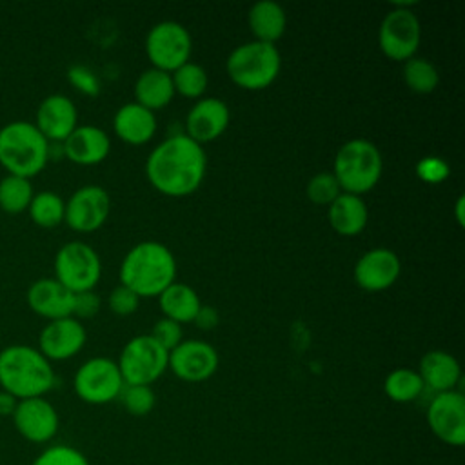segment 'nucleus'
I'll return each instance as SVG.
<instances>
[{"instance_id":"14","label":"nucleus","mask_w":465,"mask_h":465,"mask_svg":"<svg viewBox=\"0 0 465 465\" xmlns=\"http://www.w3.org/2000/svg\"><path fill=\"white\" fill-rule=\"evenodd\" d=\"M218 351L203 340H185L169 351V365L176 378L189 383L209 380L218 371Z\"/></svg>"},{"instance_id":"5","label":"nucleus","mask_w":465,"mask_h":465,"mask_svg":"<svg viewBox=\"0 0 465 465\" xmlns=\"http://www.w3.org/2000/svg\"><path fill=\"white\" fill-rule=\"evenodd\" d=\"M331 173L338 180L341 193L363 196L380 182L383 158L374 142L352 138L336 151Z\"/></svg>"},{"instance_id":"40","label":"nucleus","mask_w":465,"mask_h":465,"mask_svg":"<svg viewBox=\"0 0 465 465\" xmlns=\"http://www.w3.org/2000/svg\"><path fill=\"white\" fill-rule=\"evenodd\" d=\"M100 296L94 291H84L74 292L73 300V318L76 320H87L93 318L100 311Z\"/></svg>"},{"instance_id":"8","label":"nucleus","mask_w":465,"mask_h":465,"mask_svg":"<svg viewBox=\"0 0 465 465\" xmlns=\"http://www.w3.org/2000/svg\"><path fill=\"white\" fill-rule=\"evenodd\" d=\"M54 278L71 292L93 291L102 276L98 252L85 242L64 243L54 254Z\"/></svg>"},{"instance_id":"22","label":"nucleus","mask_w":465,"mask_h":465,"mask_svg":"<svg viewBox=\"0 0 465 465\" xmlns=\"http://www.w3.org/2000/svg\"><path fill=\"white\" fill-rule=\"evenodd\" d=\"M158 122L153 111L142 107L136 102L124 104L113 116L114 134L129 145H143L153 140Z\"/></svg>"},{"instance_id":"10","label":"nucleus","mask_w":465,"mask_h":465,"mask_svg":"<svg viewBox=\"0 0 465 465\" xmlns=\"http://www.w3.org/2000/svg\"><path fill=\"white\" fill-rule=\"evenodd\" d=\"M421 44V24L409 9V4L392 7L378 29V45L381 53L394 62H407L416 56Z\"/></svg>"},{"instance_id":"36","label":"nucleus","mask_w":465,"mask_h":465,"mask_svg":"<svg viewBox=\"0 0 465 465\" xmlns=\"http://www.w3.org/2000/svg\"><path fill=\"white\" fill-rule=\"evenodd\" d=\"M449 174H450V167L441 156H434V154L423 156L416 163V176L425 183H430V185L441 183L449 178Z\"/></svg>"},{"instance_id":"32","label":"nucleus","mask_w":465,"mask_h":465,"mask_svg":"<svg viewBox=\"0 0 465 465\" xmlns=\"http://www.w3.org/2000/svg\"><path fill=\"white\" fill-rule=\"evenodd\" d=\"M171 78H173L174 93L191 100H200L209 84L207 71L200 64L191 60L180 65L178 69H174L171 73Z\"/></svg>"},{"instance_id":"3","label":"nucleus","mask_w":465,"mask_h":465,"mask_svg":"<svg viewBox=\"0 0 465 465\" xmlns=\"http://www.w3.org/2000/svg\"><path fill=\"white\" fill-rule=\"evenodd\" d=\"M54 381L53 363L36 347L15 343L0 351V387L16 400L45 396Z\"/></svg>"},{"instance_id":"4","label":"nucleus","mask_w":465,"mask_h":465,"mask_svg":"<svg viewBox=\"0 0 465 465\" xmlns=\"http://www.w3.org/2000/svg\"><path fill=\"white\" fill-rule=\"evenodd\" d=\"M49 162V142L33 122L13 120L0 127V163L7 174L36 176Z\"/></svg>"},{"instance_id":"7","label":"nucleus","mask_w":465,"mask_h":465,"mask_svg":"<svg viewBox=\"0 0 465 465\" xmlns=\"http://www.w3.org/2000/svg\"><path fill=\"white\" fill-rule=\"evenodd\" d=\"M125 385H151L169 365V351H165L149 334L131 338L116 361Z\"/></svg>"},{"instance_id":"17","label":"nucleus","mask_w":465,"mask_h":465,"mask_svg":"<svg viewBox=\"0 0 465 465\" xmlns=\"http://www.w3.org/2000/svg\"><path fill=\"white\" fill-rule=\"evenodd\" d=\"M401 262L387 247H374L363 252L354 265V282L365 292H381L396 283Z\"/></svg>"},{"instance_id":"6","label":"nucleus","mask_w":465,"mask_h":465,"mask_svg":"<svg viewBox=\"0 0 465 465\" xmlns=\"http://www.w3.org/2000/svg\"><path fill=\"white\" fill-rule=\"evenodd\" d=\"M282 54L276 45L251 40L234 47L227 60L225 71L229 80L245 91H262L280 74Z\"/></svg>"},{"instance_id":"42","label":"nucleus","mask_w":465,"mask_h":465,"mask_svg":"<svg viewBox=\"0 0 465 465\" xmlns=\"http://www.w3.org/2000/svg\"><path fill=\"white\" fill-rule=\"evenodd\" d=\"M18 401L13 394L0 389V416H13Z\"/></svg>"},{"instance_id":"20","label":"nucleus","mask_w":465,"mask_h":465,"mask_svg":"<svg viewBox=\"0 0 465 465\" xmlns=\"http://www.w3.org/2000/svg\"><path fill=\"white\" fill-rule=\"evenodd\" d=\"M27 305L42 318L58 320L73 316L74 292L64 287L56 278H38L27 289Z\"/></svg>"},{"instance_id":"34","label":"nucleus","mask_w":465,"mask_h":465,"mask_svg":"<svg viewBox=\"0 0 465 465\" xmlns=\"http://www.w3.org/2000/svg\"><path fill=\"white\" fill-rule=\"evenodd\" d=\"M305 193L312 203L327 207L341 194V189L331 171H322L309 180Z\"/></svg>"},{"instance_id":"41","label":"nucleus","mask_w":465,"mask_h":465,"mask_svg":"<svg viewBox=\"0 0 465 465\" xmlns=\"http://www.w3.org/2000/svg\"><path fill=\"white\" fill-rule=\"evenodd\" d=\"M218 322H220L218 311H216L214 307L203 305V303L200 305V309H198V312H196V316H194V320H193V323H196V327L202 329V331L214 329V327L218 325Z\"/></svg>"},{"instance_id":"29","label":"nucleus","mask_w":465,"mask_h":465,"mask_svg":"<svg viewBox=\"0 0 465 465\" xmlns=\"http://www.w3.org/2000/svg\"><path fill=\"white\" fill-rule=\"evenodd\" d=\"M31 220L40 227H56L64 222L65 200L53 191H40L33 194L27 207Z\"/></svg>"},{"instance_id":"13","label":"nucleus","mask_w":465,"mask_h":465,"mask_svg":"<svg viewBox=\"0 0 465 465\" xmlns=\"http://www.w3.org/2000/svg\"><path fill=\"white\" fill-rule=\"evenodd\" d=\"M427 423L438 440L461 447L465 443V396L456 389L438 392L427 407Z\"/></svg>"},{"instance_id":"37","label":"nucleus","mask_w":465,"mask_h":465,"mask_svg":"<svg viewBox=\"0 0 465 465\" xmlns=\"http://www.w3.org/2000/svg\"><path fill=\"white\" fill-rule=\"evenodd\" d=\"M140 300L142 298L136 292H133L129 287L120 283L111 289V292L107 296V305H109L111 312L116 316H129V314L136 312Z\"/></svg>"},{"instance_id":"25","label":"nucleus","mask_w":465,"mask_h":465,"mask_svg":"<svg viewBox=\"0 0 465 465\" xmlns=\"http://www.w3.org/2000/svg\"><path fill=\"white\" fill-rule=\"evenodd\" d=\"M174 85L171 73L149 67L142 71L134 82V102L149 111L167 107L174 98Z\"/></svg>"},{"instance_id":"18","label":"nucleus","mask_w":465,"mask_h":465,"mask_svg":"<svg viewBox=\"0 0 465 465\" xmlns=\"http://www.w3.org/2000/svg\"><path fill=\"white\" fill-rule=\"evenodd\" d=\"M231 122L227 104L216 96H202L193 104L185 116V133L191 140L203 145L225 133Z\"/></svg>"},{"instance_id":"21","label":"nucleus","mask_w":465,"mask_h":465,"mask_svg":"<svg viewBox=\"0 0 465 465\" xmlns=\"http://www.w3.org/2000/svg\"><path fill=\"white\" fill-rule=\"evenodd\" d=\"M62 151L67 160L78 165L102 163L109 151V134L98 125H76L74 131L62 142Z\"/></svg>"},{"instance_id":"9","label":"nucleus","mask_w":465,"mask_h":465,"mask_svg":"<svg viewBox=\"0 0 465 465\" xmlns=\"http://www.w3.org/2000/svg\"><path fill=\"white\" fill-rule=\"evenodd\" d=\"M143 47L153 67L173 73L191 60L193 38L180 22L163 20L149 29Z\"/></svg>"},{"instance_id":"31","label":"nucleus","mask_w":465,"mask_h":465,"mask_svg":"<svg viewBox=\"0 0 465 465\" xmlns=\"http://www.w3.org/2000/svg\"><path fill=\"white\" fill-rule=\"evenodd\" d=\"M403 82L412 93L429 94L438 87L440 73L430 60L423 56H412L403 62Z\"/></svg>"},{"instance_id":"43","label":"nucleus","mask_w":465,"mask_h":465,"mask_svg":"<svg viewBox=\"0 0 465 465\" xmlns=\"http://www.w3.org/2000/svg\"><path fill=\"white\" fill-rule=\"evenodd\" d=\"M463 207H465V196L460 194V196L456 198V202H454V218H456V222H458L460 227L465 225V213H463Z\"/></svg>"},{"instance_id":"27","label":"nucleus","mask_w":465,"mask_h":465,"mask_svg":"<svg viewBox=\"0 0 465 465\" xmlns=\"http://www.w3.org/2000/svg\"><path fill=\"white\" fill-rule=\"evenodd\" d=\"M158 305L163 318H169L180 325L191 323L202 305L198 292L182 282H173L160 296Z\"/></svg>"},{"instance_id":"39","label":"nucleus","mask_w":465,"mask_h":465,"mask_svg":"<svg viewBox=\"0 0 465 465\" xmlns=\"http://www.w3.org/2000/svg\"><path fill=\"white\" fill-rule=\"evenodd\" d=\"M149 336L158 341L165 351H173L178 343H182V325L169 320V318H158L153 323V329L149 332Z\"/></svg>"},{"instance_id":"11","label":"nucleus","mask_w":465,"mask_h":465,"mask_svg":"<svg viewBox=\"0 0 465 465\" xmlns=\"http://www.w3.org/2000/svg\"><path fill=\"white\" fill-rule=\"evenodd\" d=\"M124 385L116 361L105 356L89 358L76 369L73 378L76 396L91 405H104L116 400Z\"/></svg>"},{"instance_id":"12","label":"nucleus","mask_w":465,"mask_h":465,"mask_svg":"<svg viewBox=\"0 0 465 465\" xmlns=\"http://www.w3.org/2000/svg\"><path fill=\"white\" fill-rule=\"evenodd\" d=\"M111 211L109 193L102 185H82L65 202L64 222L76 232H94Z\"/></svg>"},{"instance_id":"2","label":"nucleus","mask_w":465,"mask_h":465,"mask_svg":"<svg viewBox=\"0 0 465 465\" xmlns=\"http://www.w3.org/2000/svg\"><path fill=\"white\" fill-rule=\"evenodd\" d=\"M176 278L173 251L156 240L133 245L120 263V283L140 298H158Z\"/></svg>"},{"instance_id":"15","label":"nucleus","mask_w":465,"mask_h":465,"mask_svg":"<svg viewBox=\"0 0 465 465\" xmlns=\"http://www.w3.org/2000/svg\"><path fill=\"white\" fill-rule=\"evenodd\" d=\"M11 418L16 432L29 443L51 441L60 427L54 405L44 396L20 400Z\"/></svg>"},{"instance_id":"19","label":"nucleus","mask_w":465,"mask_h":465,"mask_svg":"<svg viewBox=\"0 0 465 465\" xmlns=\"http://www.w3.org/2000/svg\"><path fill=\"white\" fill-rule=\"evenodd\" d=\"M33 124L47 138V142L62 143L78 125L76 105L69 96L53 93L38 104Z\"/></svg>"},{"instance_id":"26","label":"nucleus","mask_w":465,"mask_h":465,"mask_svg":"<svg viewBox=\"0 0 465 465\" xmlns=\"http://www.w3.org/2000/svg\"><path fill=\"white\" fill-rule=\"evenodd\" d=\"M247 24L254 40L276 45V42L285 33L287 15L280 4L272 0H260L251 5L247 13Z\"/></svg>"},{"instance_id":"23","label":"nucleus","mask_w":465,"mask_h":465,"mask_svg":"<svg viewBox=\"0 0 465 465\" xmlns=\"http://www.w3.org/2000/svg\"><path fill=\"white\" fill-rule=\"evenodd\" d=\"M418 374L423 385L438 394V392H447L456 389L461 378V367L450 352L434 349L421 356L418 365Z\"/></svg>"},{"instance_id":"24","label":"nucleus","mask_w":465,"mask_h":465,"mask_svg":"<svg viewBox=\"0 0 465 465\" xmlns=\"http://www.w3.org/2000/svg\"><path fill=\"white\" fill-rule=\"evenodd\" d=\"M329 225L340 236H358L369 222V209L361 196L341 193L327 205Z\"/></svg>"},{"instance_id":"35","label":"nucleus","mask_w":465,"mask_h":465,"mask_svg":"<svg viewBox=\"0 0 465 465\" xmlns=\"http://www.w3.org/2000/svg\"><path fill=\"white\" fill-rule=\"evenodd\" d=\"M31 465H89V461L78 449L58 443L44 449Z\"/></svg>"},{"instance_id":"28","label":"nucleus","mask_w":465,"mask_h":465,"mask_svg":"<svg viewBox=\"0 0 465 465\" xmlns=\"http://www.w3.org/2000/svg\"><path fill=\"white\" fill-rule=\"evenodd\" d=\"M423 389H425V385H423L418 371L407 369V367L391 371L383 381V391H385L387 398L396 403H409V401L416 400Z\"/></svg>"},{"instance_id":"38","label":"nucleus","mask_w":465,"mask_h":465,"mask_svg":"<svg viewBox=\"0 0 465 465\" xmlns=\"http://www.w3.org/2000/svg\"><path fill=\"white\" fill-rule=\"evenodd\" d=\"M67 80L69 84L80 91L85 96H96L100 93V80L94 74V71L87 65L74 64L67 69Z\"/></svg>"},{"instance_id":"1","label":"nucleus","mask_w":465,"mask_h":465,"mask_svg":"<svg viewBox=\"0 0 465 465\" xmlns=\"http://www.w3.org/2000/svg\"><path fill=\"white\" fill-rule=\"evenodd\" d=\"M207 156L203 145L183 133L160 142L145 160L149 183L163 196L183 198L198 191L205 178Z\"/></svg>"},{"instance_id":"33","label":"nucleus","mask_w":465,"mask_h":465,"mask_svg":"<svg viewBox=\"0 0 465 465\" xmlns=\"http://www.w3.org/2000/svg\"><path fill=\"white\" fill-rule=\"evenodd\" d=\"M124 409L133 416H145L154 409L156 396L151 385H124L120 396Z\"/></svg>"},{"instance_id":"16","label":"nucleus","mask_w":465,"mask_h":465,"mask_svg":"<svg viewBox=\"0 0 465 465\" xmlns=\"http://www.w3.org/2000/svg\"><path fill=\"white\" fill-rule=\"evenodd\" d=\"M87 341L85 327L80 320L67 316L51 320L38 334V351L49 361H62L76 356Z\"/></svg>"},{"instance_id":"30","label":"nucleus","mask_w":465,"mask_h":465,"mask_svg":"<svg viewBox=\"0 0 465 465\" xmlns=\"http://www.w3.org/2000/svg\"><path fill=\"white\" fill-rule=\"evenodd\" d=\"M33 185L29 178L16 174H5L0 180V209L9 214H18L27 211L33 200Z\"/></svg>"}]
</instances>
